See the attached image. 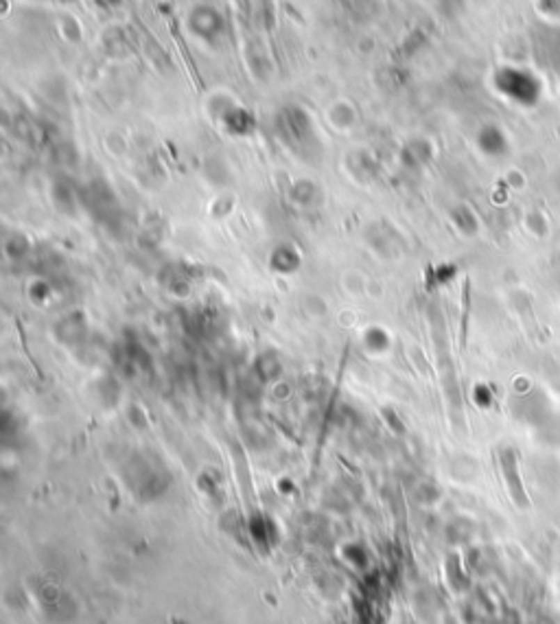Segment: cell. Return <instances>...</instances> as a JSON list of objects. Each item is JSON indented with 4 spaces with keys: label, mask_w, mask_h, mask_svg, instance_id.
<instances>
[{
    "label": "cell",
    "mask_w": 560,
    "mask_h": 624,
    "mask_svg": "<svg viewBox=\"0 0 560 624\" xmlns=\"http://www.w3.org/2000/svg\"><path fill=\"white\" fill-rule=\"evenodd\" d=\"M497 90L502 93L506 99L519 103V106H536V101L541 97V83L532 75V72L521 70V68H504L502 72H497L495 77Z\"/></svg>",
    "instance_id": "cell-1"
},
{
    "label": "cell",
    "mask_w": 560,
    "mask_h": 624,
    "mask_svg": "<svg viewBox=\"0 0 560 624\" xmlns=\"http://www.w3.org/2000/svg\"><path fill=\"white\" fill-rule=\"evenodd\" d=\"M361 344L370 355H385L392 349V337L387 333V329L379 324L366 326L361 333Z\"/></svg>",
    "instance_id": "cell-2"
},
{
    "label": "cell",
    "mask_w": 560,
    "mask_h": 624,
    "mask_svg": "<svg viewBox=\"0 0 560 624\" xmlns=\"http://www.w3.org/2000/svg\"><path fill=\"white\" fill-rule=\"evenodd\" d=\"M269 267L282 276H289L300 267V252H296L289 246H280L274 255L269 257Z\"/></svg>",
    "instance_id": "cell-3"
},
{
    "label": "cell",
    "mask_w": 560,
    "mask_h": 624,
    "mask_svg": "<svg viewBox=\"0 0 560 624\" xmlns=\"http://www.w3.org/2000/svg\"><path fill=\"white\" fill-rule=\"evenodd\" d=\"M479 147L490 156L504 154L506 152V138L497 127H486L479 134Z\"/></svg>",
    "instance_id": "cell-4"
},
{
    "label": "cell",
    "mask_w": 560,
    "mask_h": 624,
    "mask_svg": "<svg viewBox=\"0 0 560 624\" xmlns=\"http://www.w3.org/2000/svg\"><path fill=\"white\" fill-rule=\"evenodd\" d=\"M504 469H506V475H508V482H510V491H512V495H514V499H521L523 504H525V495H523V486H521V482L519 480H514V471H517V463H514V458L510 456V454H506L504 456Z\"/></svg>",
    "instance_id": "cell-5"
},
{
    "label": "cell",
    "mask_w": 560,
    "mask_h": 624,
    "mask_svg": "<svg viewBox=\"0 0 560 624\" xmlns=\"http://www.w3.org/2000/svg\"><path fill=\"white\" fill-rule=\"evenodd\" d=\"M171 624H184L179 618H171Z\"/></svg>",
    "instance_id": "cell-6"
}]
</instances>
